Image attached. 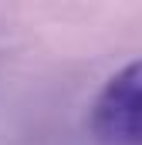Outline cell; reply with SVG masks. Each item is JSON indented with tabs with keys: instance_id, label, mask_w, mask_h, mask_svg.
I'll list each match as a JSON object with an SVG mask.
<instances>
[{
	"instance_id": "cell-1",
	"label": "cell",
	"mask_w": 142,
	"mask_h": 145,
	"mask_svg": "<svg viewBox=\"0 0 142 145\" xmlns=\"http://www.w3.org/2000/svg\"><path fill=\"white\" fill-rule=\"evenodd\" d=\"M91 132L105 145H142V57L102 84L91 101Z\"/></svg>"
}]
</instances>
